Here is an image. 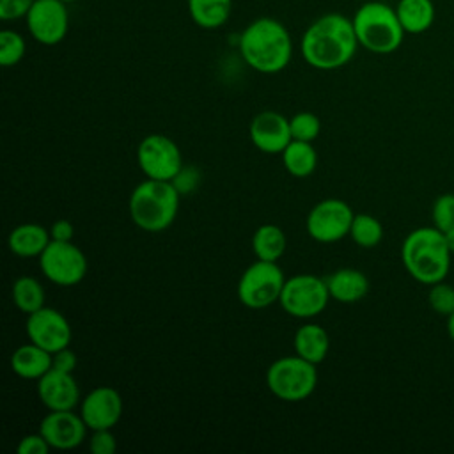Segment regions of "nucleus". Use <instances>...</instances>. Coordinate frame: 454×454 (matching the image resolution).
<instances>
[{
    "instance_id": "f257e3e1",
    "label": "nucleus",
    "mask_w": 454,
    "mask_h": 454,
    "mask_svg": "<svg viewBox=\"0 0 454 454\" xmlns=\"http://www.w3.org/2000/svg\"><path fill=\"white\" fill-rule=\"evenodd\" d=\"M358 46L353 20L339 12H328L314 20L300 41L303 60L319 71H333L346 66Z\"/></svg>"
},
{
    "instance_id": "f03ea898",
    "label": "nucleus",
    "mask_w": 454,
    "mask_h": 454,
    "mask_svg": "<svg viewBox=\"0 0 454 454\" xmlns=\"http://www.w3.org/2000/svg\"><path fill=\"white\" fill-rule=\"evenodd\" d=\"M247 66L262 74H275L287 67L293 57L289 30L275 18H257L245 27L238 41Z\"/></svg>"
},
{
    "instance_id": "7ed1b4c3",
    "label": "nucleus",
    "mask_w": 454,
    "mask_h": 454,
    "mask_svg": "<svg viewBox=\"0 0 454 454\" xmlns=\"http://www.w3.org/2000/svg\"><path fill=\"white\" fill-rule=\"evenodd\" d=\"M450 248L445 236L436 227H419L411 231L401 247L404 270L420 284L442 282L450 270Z\"/></svg>"
},
{
    "instance_id": "20e7f679",
    "label": "nucleus",
    "mask_w": 454,
    "mask_h": 454,
    "mask_svg": "<svg viewBox=\"0 0 454 454\" xmlns=\"http://www.w3.org/2000/svg\"><path fill=\"white\" fill-rule=\"evenodd\" d=\"M181 193L172 181L145 177L138 183L129 199L128 211L133 223L145 232L167 231L179 211Z\"/></svg>"
},
{
    "instance_id": "39448f33",
    "label": "nucleus",
    "mask_w": 454,
    "mask_h": 454,
    "mask_svg": "<svg viewBox=\"0 0 454 454\" xmlns=\"http://www.w3.org/2000/svg\"><path fill=\"white\" fill-rule=\"evenodd\" d=\"M351 20L358 44L371 53L388 55L403 44L406 32L397 18L395 7H390L387 2H365Z\"/></svg>"
},
{
    "instance_id": "423d86ee",
    "label": "nucleus",
    "mask_w": 454,
    "mask_h": 454,
    "mask_svg": "<svg viewBox=\"0 0 454 454\" xmlns=\"http://www.w3.org/2000/svg\"><path fill=\"white\" fill-rule=\"evenodd\" d=\"M266 385L270 392L280 401H303L316 390V364L298 356L296 353L277 358L266 371Z\"/></svg>"
},
{
    "instance_id": "0eeeda50",
    "label": "nucleus",
    "mask_w": 454,
    "mask_h": 454,
    "mask_svg": "<svg viewBox=\"0 0 454 454\" xmlns=\"http://www.w3.org/2000/svg\"><path fill=\"white\" fill-rule=\"evenodd\" d=\"M284 282V271L277 262L257 259L239 277L238 300L248 309H266L280 300Z\"/></svg>"
},
{
    "instance_id": "6e6552de",
    "label": "nucleus",
    "mask_w": 454,
    "mask_h": 454,
    "mask_svg": "<svg viewBox=\"0 0 454 454\" xmlns=\"http://www.w3.org/2000/svg\"><path fill=\"white\" fill-rule=\"evenodd\" d=\"M330 300L326 278L300 273L286 278L278 303L286 314L298 319H310L319 316Z\"/></svg>"
},
{
    "instance_id": "1a4fd4ad",
    "label": "nucleus",
    "mask_w": 454,
    "mask_h": 454,
    "mask_svg": "<svg viewBox=\"0 0 454 454\" xmlns=\"http://www.w3.org/2000/svg\"><path fill=\"white\" fill-rule=\"evenodd\" d=\"M137 163L145 177L160 181H172L184 167L179 145L161 133H153L140 140Z\"/></svg>"
},
{
    "instance_id": "9d476101",
    "label": "nucleus",
    "mask_w": 454,
    "mask_h": 454,
    "mask_svg": "<svg viewBox=\"0 0 454 454\" xmlns=\"http://www.w3.org/2000/svg\"><path fill=\"white\" fill-rule=\"evenodd\" d=\"M39 266L43 275L60 287L76 286L87 275V257L73 241L51 239L39 255Z\"/></svg>"
},
{
    "instance_id": "9b49d317",
    "label": "nucleus",
    "mask_w": 454,
    "mask_h": 454,
    "mask_svg": "<svg viewBox=\"0 0 454 454\" xmlns=\"http://www.w3.org/2000/svg\"><path fill=\"white\" fill-rule=\"evenodd\" d=\"M353 218L355 213L348 202L333 197L323 199L309 211L305 229L319 243H335L349 236Z\"/></svg>"
},
{
    "instance_id": "f8f14e48",
    "label": "nucleus",
    "mask_w": 454,
    "mask_h": 454,
    "mask_svg": "<svg viewBox=\"0 0 454 454\" xmlns=\"http://www.w3.org/2000/svg\"><path fill=\"white\" fill-rule=\"evenodd\" d=\"M25 21L32 39L44 46H53L67 34L69 12L62 0H35Z\"/></svg>"
},
{
    "instance_id": "ddd939ff",
    "label": "nucleus",
    "mask_w": 454,
    "mask_h": 454,
    "mask_svg": "<svg viewBox=\"0 0 454 454\" xmlns=\"http://www.w3.org/2000/svg\"><path fill=\"white\" fill-rule=\"evenodd\" d=\"M25 330L28 340L48 349L50 353L67 348L73 337V330L67 317L60 310L46 305L28 314Z\"/></svg>"
},
{
    "instance_id": "4468645a",
    "label": "nucleus",
    "mask_w": 454,
    "mask_h": 454,
    "mask_svg": "<svg viewBox=\"0 0 454 454\" xmlns=\"http://www.w3.org/2000/svg\"><path fill=\"white\" fill-rule=\"evenodd\" d=\"M87 431L89 427L85 420L73 410H50L39 424V433L46 438L50 447L57 450L80 447Z\"/></svg>"
},
{
    "instance_id": "2eb2a0df",
    "label": "nucleus",
    "mask_w": 454,
    "mask_h": 454,
    "mask_svg": "<svg viewBox=\"0 0 454 454\" xmlns=\"http://www.w3.org/2000/svg\"><path fill=\"white\" fill-rule=\"evenodd\" d=\"M122 397L114 387H96L80 401V415L90 431L114 429L122 417Z\"/></svg>"
},
{
    "instance_id": "dca6fc26",
    "label": "nucleus",
    "mask_w": 454,
    "mask_h": 454,
    "mask_svg": "<svg viewBox=\"0 0 454 454\" xmlns=\"http://www.w3.org/2000/svg\"><path fill=\"white\" fill-rule=\"evenodd\" d=\"M250 142L262 153L280 154L293 140L289 119L275 110L259 112L248 126Z\"/></svg>"
},
{
    "instance_id": "f3484780",
    "label": "nucleus",
    "mask_w": 454,
    "mask_h": 454,
    "mask_svg": "<svg viewBox=\"0 0 454 454\" xmlns=\"http://www.w3.org/2000/svg\"><path fill=\"white\" fill-rule=\"evenodd\" d=\"M37 397L48 410H74L82 401L73 372L57 369H50L37 380Z\"/></svg>"
},
{
    "instance_id": "a211bd4d",
    "label": "nucleus",
    "mask_w": 454,
    "mask_h": 454,
    "mask_svg": "<svg viewBox=\"0 0 454 454\" xmlns=\"http://www.w3.org/2000/svg\"><path fill=\"white\" fill-rule=\"evenodd\" d=\"M53 353L28 340L16 348L11 355V369L16 376L23 380H39L51 369Z\"/></svg>"
},
{
    "instance_id": "6ab92c4d",
    "label": "nucleus",
    "mask_w": 454,
    "mask_h": 454,
    "mask_svg": "<svg viewBox=\"0 0 454 454\" xmlns=\"http://www.w3.org/2000/svg\"><path fill=\"white\" fill-rule=\"evenodd\" d=\"M51 236L50 231L46 227H43L41 223H20L16 225L7 238V247L9 250L21 257V259H28V257H39L44 248L50 245Z\"/></svg>"
},
{
    "instance_id": "aec40b11",
    "label": "nucleus",
    "mask_w": 454,
    "mask_h": 454,
    "mask_svg": "<svg viewBox=\"0 0 454 454\" xmlns=\"http://www.w3.org/2000/svg\"><path fill=\"white\" fill-rule=\"evenodd\" d=\"M326 286L330 298L340 303H355L369 293V278L355 268H339L328 278Z\"/></svg>"
},
{
    "instance_id": "412c9836",
    "label": "nucleus",
    "mask_w": 454,
    "mask_h": 454,
    "mask_svg": "<svg viewBox=\"0 0 454 454\" xmlns=\"http://www.w3.org/2000/svg\"><path fill=\"white\" fill-rule=\"evenodd\" d=\"M294 353L312 364H321L330 349V337L328 332L316 323L301 325L293 339Z\"/></svg>"
},
{
    "instance_id": "4be33fe9",
    "label": "nucleus",
    "mask_w": 454,
    "mask_h": 454,
    "mask_svg": "<svg viewBox=\"0 0 454 454\" xmlns=\"http://www.w3.org/2000/svg\"><path fill=\"white\" fill-rule=\"evenodd\" d=\"M395 12L406 34H422L434 21L433 0H399Z\"/></svg>"
},
{
    "instance_id": "5701e85b",
    "label": "nucleus",
    "mask_w": 454,
    "mask_h": 454,
    "mask_svg": "<svg viewBox=\"0 0 454 454\" xmlns=\"http://www.w3.org/2000/svg\"><path fill=\"white\" fill-rule=\"evenodd\" d=\"M232 0H188L192 21L206 30H215L225 25L231 16Z\"/></svg>"
},
{
    "instance_id": "b1692460",
    "label": "nucleus",
    "mask_w": 454,
    "mask_h": 454,
    "mask_svg": "<svg viewBox=\"0 0 454 454\" xmlns=\"http://www.w3.org/2000/svg\"><path fill=\"white\" fill-rule=\"evenodd\" d=\"M280 154H282V163L286 170L293 177H300V179L309 177L314 174L317 167V153L312 142L291 140Z\"/></svg>"
},
{
    "instance_id": "393cba45",
    "label": "nucleus",
    "mask_w": 454,
    "mask_h": 454,
    "mask_svg": "<svg viewBox=\"0 0 454 454\" xmlns=\"http://www.w3.org/2000/svg\"><path fill=\"white\" fill-rule=\"evenodd\" d=\"M287 247V238L284 231L275 223H264L257 227L252 236V250L257 259L278 262Z\"/></svg>"
},
{
    "instance_id": "a878e982",
    "label": "nucleus",
    "mask_w": 454,
    "mask_h": 454,
    "mask_svg": "<svg viewBox=\"0 0 454 454\" xmlns=\"http://www.w3.org/2000/svg\"><path fill=\"white\" fill-rule=\"evenodd\" d=\"M12 301L14 305L25 312L27 316L39 310L41 307H44V300H46V293H44V287L43 284L34 278V277H20L14 280L12 284Z\"/></svg>"
},
{
    "instance_id": "bb28decb",
    "label": "nucleus",
    "mask_w": 454,
    "mask_h": 454,
    "mask_svg": "<svg viewBox=\"0 0 454 454\" xmlns=\"http://www.w3.org/2000/svg\"><path fill=\"white\" fill-rule=\"evenodd\" d=\"M349 236L358 247L372 248L383 239V225L369 213H356L351 222Z\"/></svg>"
},
{
    "instance_id": "cd10ccee",
    "label": "nucleus",
    "mask_w": 454,
    "mask_h": 454,
    "mask_svg": "<svg viewBox=\"0 0 454 454\" xmlns=\"http://www.w3.org/2000/svg\"><path fill=\"white\" fill-rule=\"evenodd\" d=\"M27 51V43L23 35L16 30L4 28L0 32V64L4 67L16 66Z\"/></svg>"
},
{
    "instance_id": "c85d7f7f",
    "label": "nucleus",
    "mask_w": 454,
    "mask_h": 454,
    "mask_svg": "<svg viewBox=\"0 0 454 454\" xmlns=\"http://www.w3.org/2000/svg\"><path fill=\"white\" fill-rule=\"evenodd\" d=\"M293 140L314 142L321 131V121L312 112H298L289 119Z\"/></svg>"
},
{
    "instance_id": "c756f323",
    "label": "nucleus",
    "mask_w": 454,
    "mask_h": 454,
    "mask_svg": "<svg viewBox=\"0 0 454 454\" xmlns=\"http://www.w3.org/2000/svg\"><path fill=\"white\" fill-rule=\"evenodd\" d=\"M427 301L436 314L449 317L454 312V287L443 280L433 284L427 294Z\"/></svg>"
},
{
    "instance_id": "7c9ffc66",
    "label": "nucleus",
    "mask_w": 454,
    "mask_h": 454,
    "mask_svg": "<svg viewBox=\"0 0 454 454\" xmlns=\"http://www.w3.org/2000/svg\"><path fill=\"white\" fill-rule=\"evenodd\" d=\"M433 225L442 232L454 227V193H442L436 197L431 209Z\"/></svg>"
},
{
    "instance_id": "2f4dec72",
    "label": "nucleus",
    "mask_w": 454,
    "mask_h": 454,
    "mask_svg": "<svg viewBox=\"0 0 454 454\" xmlns=\"http://www.w3.org/2000/svg\"><path fill=\"white\" fill-rule=\"evenodd\" d=\"M89 449L92 454H114L117 450V440L112 429H96L89 438Z\"/></svg>"
},
{
    "instance_id": "473e14b6",
    "label": "nucleus",
    "mask_w": 454,
    "mask_h": 454,
    "mask_svg": "<svg viewBox=\"0 0 454 454\" xmlns=\"http://www.w3.org/2000/svg\"><path fill=\"white\" fill-rule=\"evenodd\" d=\"M35 0H0V18L4 21H12L25 18Z\"/></svg>"
},
{
    "instance_id": "72a5a7b5",
    "label": "nucleus",
    "mask_w": 454,
    "mask_h": 454,
    "mask_svg": "<svg viewBox=\"0 0 454 454\" xmlns=\"http://www.w3.org/2000/svg\"><path fill=\"white\" fill-rule=\"evenodd\" d=\"M50 449H51L50 443L39 431L32 434H25L16 447L18 454H48Z\"/></svg>"
},
{
    "instance_id": "f704fd0d",
    "label": "nucleus",
    "mask_w": 454,
    "mask_h": 454,
    "mask_svg": "<svg viewBox=\"0 0 454 454\" xmlns=\"http://www.w3.org/2000/svg\"><path fill=\"white\" fill-rule=\"evenodd\" d=\"M76 364H78V358H76L74 351L69 349V346L53 353L51 369L64 371V372H73L76 369Z\"/></svg>"
},
{
    "instance_id": "c9c22d12",
    "label": "nucleus",
    "mask_w": 454,
    "mask_h": 454,
    "mask_svg": "<svg viewBox=\"0 0 454 454\" xmlns=\"http://www.w3.org/2000/svg\"><path fill=\"white\" fill-rule=\"evenodd\" d=\"M172 183H174V186L179 190V193H188V192H192L195 186H197V183H199V174H197V170L195 168H192V167H183L181 168V172L172 179Z\"/></svg>"
},
{
    "instance_id": "e433bc0d",
    "label": "nucleus",
    "mask_w": 454,
    "mask_h": 454,
    "mask_svg": "<svg viewBox=\"0 0 454 454\" xmlns=\"http://www.w3.org/2000/svg\"><path fill=\"white\" fill-rule=\"evenodd\" d=\"M50 236L51 239L55 241H73V236H74V227L69 220L66 218H60V220H55L51 225H50Z\"/></svg>"
},
{
    "instance_id": "4c0bfd02",
    "label": "nucleus",
    "mask_w": 454,
    "mask_h": 454,
    "mask_svg": "<svg viewBox=\"0 0 454 454\" xmlns=\"http://www.w3.org/2000/svg\"><path fill=\"white\" fill-rule=\"evenodd\" d=\"M443 236H445L447 247H449V248H450V252L454 254V227H452V229H449V231H445V232H443Z\"/></svg>"
},
{
    "instance_id": "58836bf2",
    "label": "nucleus",
    "mask_w": 454,
    "mask_h": 454,
    "mask_svg": "<svg viewBox=\"0 0 454 454\" xmlns=\"http://www.w3.org/2000/svg\"><path fill=\"white\" fill-rule=\"evenodd\" d=\"M447 332H449V337L454 340V312L447 317Z\"/></svg>"
},
{
    "instance_id": "ea45409f",
    "label": "nucleus",
    "mask_w": 454,
    "mask_h": 454,
    "mask_svg": "<svg viewBox=\"0 0 454 454\" xmlns=\"http://www.w3.org/2000/svg\"><path fill=\"white\" fill-rule=\"evenodd\" d=\"M64 4H73V2H76V0H62Z\"/></svg>"
},
{
    "instance_id": "a19ab883",
    "label": "nucleus",
    "mask_w": 454,
    "mask_h": 454,
    "mask_svg": "<svg viewBox=\"0 0 454 454\" xmlns=\"http://www.w3.org/2000/svg\"><path fill=\"white\" fill-rule=\"evenodd\" d=\"M378 2H388V0H378Z\"/></svg>"
}]
</instances>
